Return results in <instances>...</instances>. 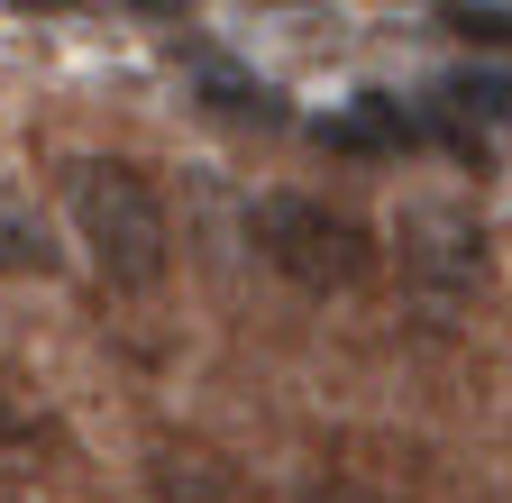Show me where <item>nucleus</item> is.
<instances>
[{
  "instance_id": "obj_1",
  "label": "nucleus",
  "mask_w": 512,
  "mask_h": 503,
  "mask_svg": "<svg viewBox=\"0 0 512 503\" xmlns=\"http://www.w3.org/2000/svg\"><path fill=\"white\" fill-rule=\"evenodd\" d=\"M64 211H74V238L101 266V284H119V293H156L165 284L174 229H165V202H156V183L138 165L83 156L74 174H64Z\"/></svg>"
},
{
  "instance_id": "obj_2",
  "label": "nucleus",
  "mask_w": 512,
  "mask_h": 503,
  "mask_svg": "<svg viewBox=\"0 0 512 503\" xmlns=\"http://www.w3.org/2000/svg\"><path fill=\"white\" fill-rule=\"evenodd\" d=\"M247 247H256L284 284H302V293H357L366 266H375V238H366L348 211L302 202V193L247 202Z\"/></svg>"
},
{
  "instance_id": "obj_3",
  "label": "nucleus",
  "mask_w": 512,
  "mask_h": 503,
  "mask_svg": "<svg viewBox=\"0 0 512 503\" xmlns=\"http://www.w3.org/2000/svg\"><path fill=\"white\" fill-rule=\"evenodd\" d=\"M320 147H339V156H403V147H421V119H403V101L366 92L357 110L320 119Z\"/></svg>"
},
{
  "instance_id": "obj_4",
  "label": "nucleus",
  "mask_w": 512,
  "mask_h": 503,
  "mask_svg": "<svg viewBox=\"0 0 512 503\" xmlns=\"http://www.w3.org/2000/svg\"><path fill=\"white\" fill-rule=\"evenodd\" d=\"M64 247L46 229V211L19 193V183H0V275H55Z\"/></svg>"
},
{
  "instance_id": "obj_5",
  "label": "nucleus",
  "mask_w": 512,
  "mask_h": 503,
  "mask_svg": "<svg viewBox=\"0 0 512 503\" xmlns=\"http://www.w3.org/2000/svg\"><path fill=\"white\" fill-rule=\"evenodd\" d=\"M439 101L458 110V119H503V129H512V74H458Z\"/></svg>"
},
{
  "instance_id": "obj_6",
  "label": "nucleus",
  "mask_w": 512,
  "mask_h": 503,
  "mask_svg": "<svg viewBox=\"0 0 512 503\" xmlns=\"http://www.w3.org/2000/svg\"><path fill=\"white\" fill-rule=\"evenodd\" d=\"M448 28H458L467 46H512V10H503V0H458Z\"/></svg>"
},
{
  "instance_id": "obj_7",
  "label": "nucleus",
  "mask_w": 512,
  "mask_h": 503,
  "mask_svg": "<svg viewBox=\"0 0 512 503\" xmlns=\"http://www.w3.org/2000/svg\"><path fill=\"white\" fill-rule=\"evenodd\" d=\"M211 92H220V110H238V119H284L266 83H238V74H220V65H211Z\"/></svg>"
},
{
  "instance_id": "obj_8",
  "label": "nucleus",
  "mask_w": 512,
  "mask_h": 503,
  "mask_svg": "<svg viewBox=\"0 0 512 503\" xmlns=\"http://www.w3.org/2000/svg\"><path fill=\"white\" fill-rule=\"evenodd\" d=\"M37 430V412H28V394L10 385V375H0V449H19V439Z\"/></svg>"
},
{
  "instance_id": "obj_9",
  "label": "nucleus",
  "mask_w": 512,
  "mask_h": 503,
  "mask_svg": "<svg viewBox=\"0 0 512 503\" xmlns=\"http://www.w3.org/2000/svg\"><path fill=\"white\" fill-rule=\"evenodd\" d=\"M19 10H74V0H19Z\"/></svg>"
},
{
  "instance_id": "obj_10",
  "label": "nucleus",
  "mask_w": 512,
  "mask_h": 503,
  "mask_svg": "<svg viewBox=\"0 0 512 503\" xmlns=\"http://www.w3.org/2000/svg\"><path fill=\"white\" fill-rule=\"evenodd\" d=\"M138 10H156V19H165V10H183V0H138Z\"/></svg>"
}]
</instances>
